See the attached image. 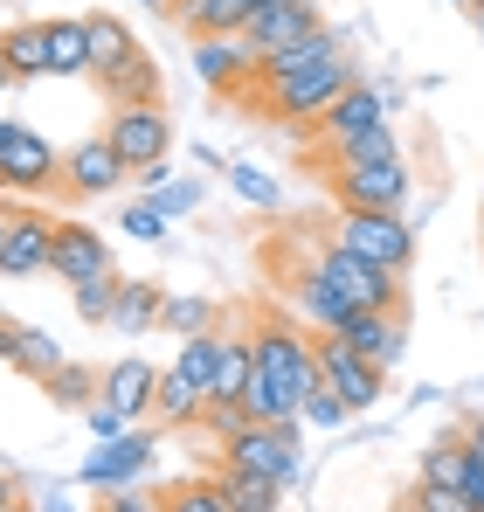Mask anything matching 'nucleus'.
Instances as JSON below:
<instances>
[{
  "label": "nucleus",
  "instance_id": "nucleus-23",
  "mask_svg": "<svg viewBox=\"0 0 484 512\" xmlns=\"http://www.w3.org/2000/svg\"><path fill=\"white\" fill-rule=\"evenodd\" d=\"M256 7L249 0H173V21L201 42V35H242V21H249Z\"/></svg>",
  "mask_w": 484,
  "mask_h": 512
},
{
  "label": "nucleus",
  "instance_id": "nucleus-49",
  "mask_svg": "<svg viewBox=\"0 0 484 512\" xmlns=\"http://www.w3.org/2000/svg\"><path fill=\"white\" fill-rule=\"evenodd\" d=\"M7 506H21V485H14V478L0 471V512H7Z\"/></svg>",
  "mask_w": 484,
  "mask_h": 512
},
{
  "label": "nucleus",
  "instance_id": "nucleus-51",
  "mask_svg": "<svg viewBox=\"0 0 484 512\" xmlns=\"http://www.w3.org/2000/svg\"><path fill=\"white\" fill-rule=\"evenodd\" d=\"M139 7H146V14H166V21H173V0H139Z\"/></svg>",
  "mask_w": 484,
  "mask_h": 512
},
{
  "label": "nucleus",
  "instance_id": "nucleus-34",
  "mask_svg": "<svg viewBox=\"0 0 484 512\" xmlns=\"http://www.w3.org/2000/svg\"><path fill=\"white\" fill-rule=\"evenodd\" d=\"M118 270L111 277H83V284H70V298H77V319H90V326H111V305H118Z\"/></svg>",
  "mask_w": 484,
  "mask_h": 512
},
{
  "label": "nucleus",
  "instance_id": "nucleus-36",
  "mask_svg": "<svg viewBox=\"0 0 484 512\" xmlns=\"http://www.w3.org/2000/svg\"><path fill=\"white\" fill-rule=\"evenodd\" d=\"M166 512H229V499L215 478H180V485H166Z\"/></svg>",
  "mask_w": 484,
  "mask_h": 512
},
{
  "label": "nucleus",
  "instance_id": "nucleus-10",
  "mask_svg": "<svg viewBox=\"0 0 484 512\" xmlns=\"http://www.w3.org/2000/svg\"><path fill=\"white\" fill-rule=\"evenodd\" d=\"M395 111H402V90L360 84V77H353V84H346V90H339V97L319 111V125H312V132L332 146V139H353V132H367V125H395Z\"/></svg>",
  "mask_w": 484,
  "mask_h": 512
},
{
  "label": "nucleus",
  "instance_id": "nucleus-33",
  "mask_svg": "<svg viewBox=\"0 0 484 512\" xmlns=\"http://www.w3.org/2000/svg\"><path fill=\"white\" fill-rule=\"evenodd\" d=\"M7 367H21L28 381H49L56 367H63V346H56V333H42V326H28L21 333V346H14V360Z\"/></svg>",
  "mask_w": 484,
  "mask_h": 512
},
{
  "label": "nucleus",
  "instance_id": "nucleus-20",
  "mask_svg": "<svg viewBox=\"0 0 484 512\" xmlns=\"http://www.w3.org/2000/svg\"><path fill=\"white\" fill-rule=\"evenodd\" d=\"M160 312H166V291H160V284L125 277V284H118V305H111V333L146 340V333H160Z\"/></svg>",
  "mask_w": 484,
  "mask_h": 512
},
{
  "label": "nucleus",
  "instance_id": "nucleus-30",
  "mask_svg": "<svg viewBox=\"0 0 484 512\" xmlns=\"http://www.w3.org/2000/svg\"><path fill=\"white\" fill-rule=\"evenodd\" d=\"M49 77H90V35L77 21H49Z\"/></svg>",
  "mask_w": 484,
  "mask_h": 512
},
{
  "label": "nucleus",
  "instance_id": "nucleus-61",
  "mask_svg": "<svg viewBox=\"0 0 484 512\" xmlns=\"http://www.w3.org/2000/svg\"><path fill=\"white\" fill-rule=\"evenodd\" d=\"M402 512H408V506H402Z\"/></svg>",
  "mask_w": 484,
  "mask_h": 512
},
{
  "label": "nucleus",
  "instance_id": "nucleus-53",
  "mask_svg": "<svg viewBox=\"0 0 484 512\" xmlns=\"http://www.w3.org/2000/svg\"><path fill=\"white\" fill-rule=\"evenodd\" d=\"M7 84H14V70H7V56H0V90H7Z\"/></svg>",
  "mask_w": 484,
  "mask_h": 512
},
{
  "label": "nucleus",
  "instance_id": "nucleus-21",
  "mask_svg": "<svg viewBox=\"0 0 484 512\" xmlns=\"http://www.w3.org/2000/svg\"><path fill=\"white\" fill-rule=\"evenodd\" d=\"M346 42H339V28H319V35H305V42H291V49H277V56H263L256 63V77L277 90V84H291L298 70H312V63H325V56H339Z\"/></svg>",
  "mask_w": 484,
  "mask_h": 512
},
{
  "label": "nucleus",
  "instance_id": "nucleus-1",
  "mask_svg": "<svg viewBox=\"0 0 484 512\" xmlns=\"http://www.w3.org/2000/svg\"><path fill=\"white\" fill-rule=\"evenodd\" d=\"M249 353H256V374H249L242 409H249L256 423H298L305 402L325 388L319 340H305V333H298L291 319H277V312H256V326H249Z\"/></svg>",
  "mask_w": 484,
  "mask_h": 512
},
{
  "label": "nucleus",
  "instance_id": "nucleus-16",
  "mask_svg": "<svg viewBox=\"0 0 484 512\" xmlns=\"http://www.w3.org/2000/svg\"><path fill=\"white\" fill-rule=\"evenodd\" d=\"M153 395H160V367H153V360L125 353V360H111V367H104L97 402H111L125 423H146V416H153Z\"/></svg>",
  "mask_w": 484,
  "mask_h": 512
},
{
  "label": "nucleus",
  "instance_id": "nucleus-60",
  "mask_svg": "<svg viewBox=\"0 0 484 512\" xmlns=\"http://www.w3.org/2000/svg\"><path fill=\"white\" fill-rule=\"evenodd\" d=\"M478 208H484V187H478Z\"/></svg>",
  "mask_w": 484,
  "mask_h": 512
},
{
  "label": "nucleus",
  "instance_id": "nucleus-58",
  "mask_svg": "<svg viewBox=\"0 0 484 512\" xmlns=\"http://www.w3.org/2000/svg\"><path fill=\"white\" fill-rule=\"evenodd\" d=\"M450 7H464V14H471V0H450Z\"/></svg>",
  "mask_w": 484,
  "mask_h": 512
},
{
  "label": "nucleus",
  "instance_id": "nucleus-42",
  "mask_svg": "<svg viewBox=\"0 0 484 512\" xmlns=\"http://www.w3.org/2000/svg\"><path fill=\"white\" fill-rule=\"evenodd\" d=\"M346 416H353V409H346V402H339V395H332V388H319V395H312V402H305V416H298V423L339 429V423H346Z\"/></svg>",
  "mask_w": 484,
  "mask_h": 512
},
{
  "label": "nucleus",
  "instance_id": "nucleus-32",
  "mask_svg": "<svg viewBox=\"0 0 484 512\" xmlns=\"http://www.w3.org/2000/svg\"><path fill=\"white\" fill-rule=\"evenodd\" d=\"M215 326H222V305H215V298H187V291L173 298V291H166L160 333H180V340H194V333H215Z\"/></svg>",
  "mask_w": 484,
  "mask_h": 512
},
{
  "label": "nucleus",
  "instance_id": "nucleus-40",
  "mask_svg": "<svg viewBox=\"0 0 484 512\" xmlns=\"http://www.w3.org/2000/svg\"><path fill=\"white\" fill-rule=\"evenodd\" d=\"M118 222H125V236H132V243H166V215H160V201H132V208H125Z\"/></svg>",
  "mask_w": 484,
  "mask_h": 512
},
{
  "label": "nucleus",
  "instance_id": "nucleus-24",
  "mask_svg": "<svg viewBox=\"0 0 484 512\" xmlns=\"http://www.w3.org/2000/svg\"><path fill=\"white\" fill-rule=\"evenodd\" d=\"M215 485H222L229 512H277L284 506V485L263 478V471H242V464H215Z\"/></svg>",
  "mask_w": 484,
  "mask_h": 512
},
{
  "label": "nucleus",
  "instance_id": "nucleus-44",
  "mask_svg": "<svg viewBox=\"0 0 484 512\" xmlns=\"http://www.w3.org/2000/svg\"><path fill=\"white\" fill-rule=\"evenodd\" d=\"M83 416H90V436H118V429H132L125 416H118V409H111V402H90Z\"/></svg>",
  "mask_w": 484,
  "mask_h": 512
},
{
  "label": "nucleus",
  "instance_id": "nucleus-17",
  "mask_svg": "<svg viewBox=\"0 0 484 512\" xmlns=\"http://www.w3.org/2000/svg\"><path fill=\"white\" fill-rule=\"evenodd\" d=\"M111 270H118L111 263V243L90 222H56V263H49V277L83 284V277H111Z\"/></svg>",
  "mask_w": 484,
  "mask_h": 512
},
{
  "label": "nucleus",
  "instance_id": "nucleus-3",
  "mask_svg": "<svg viewBox=\"0 0 484 512\" xmlns=\"http://www.w3.org/2000/svg\"><path fill=\"white\" fill-rule=\"evenodd\" d=\"M312 270H319V277L346 298V305H353V312L402 305V277H395V270H381V263H367V256H353L339 236H325L319 250H312Z\"/></svg>",
  "mask_w": 484,
  "mask_h": 512
},
{
  "label": "nucleus",
  "instance_id": "nucleus-4",
  "mask_svg": "<svg viewBox=\"0 0 484 512\" xmlns=\"http://www.w3.org/2000/svg\"><path fill=\"white\" fill-rule=\"evenodd\" d=\"M222 464H242V471H263L277 478L284 492L298 485L305 471V450H298V423H242L229 443H222Z\"/></svg>",
  "mask_w": 484,
  "mask_h": 512
},
{
  "label": "nucleus",
  "instance_id": "nucleus-47",
  "mask_svg": "<svg viewBox=\"0 0 484 512\" xmlns=\"http://www.w3.org/2000/svg\"><path fill=\"white\" fill-rule=\"evenodd\" d=\"M132 180H139L146 194H160V187H166V160H160V167H139V173H132Z\"/></svg>",
  "mask_w": 484,
  "mask_h": 512
},
{
  "label": "nucleus",
  "instance_id": "nucleus-25",
  "mask_svg": "<svg viewBox=\"0 0 484 512\" xmlns=\"http://www.w3.org/2000/svg\"><path fill=\"white\" fill-rule=\"evenodd\" d=\"M201 409H208V388H201V381H187L180 367H160V395H153V423H173V429H187V423H201Z\"/></svg>",
  "mask_w": 484,
  "mask_h": 512
},
{
  "label": "nucleus",
  "instance_id": "nucleus-29",
  "mask_svg": "<svg viewBox=\"0 0 484 512\" xmlns=\"http://www.w3.org/2000/svg\"><path fill=\"white\" fill-rule=\"evenodd\" d=\"M402 153V132L395 125H367V132H353V139H332L325 146V160L332 167H367V160H395Z\"/></svg>",
  "mask_w": 484,
  "mask_h": 512
},
{
  "label": "nucleus",
  "instance_id": "nucleus-22",
  "mask_svg": "<svg viewBox=\"0 0 484 512\" xmlns=\"http://www.w3.org/2000/svg\"><path fill=\"white\" fill-rule=\"evenodd\" d=\"M0 56H7L14 84H35V77H49V21H14V28L0 35Z\"/></svg>",
  "mask_w": 484,
  "mask_h": 512
},
{
  "label": "nucleus",
  "instance_id": "nucleus-6",
  "mask_svg": "<svg viewBox=\"0 0 484 512\" xmlns=\"http://www.w3.org/2000/svg\"><path fill=\"white\" fill-rule=\"evenodd\" d=\"M332 236L353 256L395 270V277L415 263V222H408V215H346V208H339V229H332Z\"/></svg>",
  "mask_w": 484,
  "mask_h": 512
},
{
  "label": "nucleus",
  "instance_id": "nucleus-57",
  "mask_svg": "<svg viewBox=\"0 0 484 512\" xmlns=\"http://www.w3.org/2000/svg\"><path fill=\"white\" fill-rule=\"evenodd\" d=\"M249 7H277V0H249Z\"/></svg>",
  "mask_w": 484,
  "mask_h": 512
},
{
  "label": "nucleus",
  "instance_id": "nucleus-9",
  "mask_svg": "<svg viewBox=\"0 0 484 512\" xmlns=\"http://www.w3.org/2000/svg\"><path fill=\"white\" fill-rule=\"evenodd\" d=\"M346 84H353V56L339 49V56H325V63H312V70H298L291 84L270 90V111H277V118H298V125H319V111Z\"/></svg>",
  "mask_w": 484,
  "mask_h": 512
},
{
  "label": "nucleus",
  "instance_id": "nucleus-18",
  "mask_svg": "<svg viewBox=\"0 0 484 512\" xmlns=\"http://www.w3.org/2000/svg\"><path fill=\"white\" fill-rule=\"evenodd\" d=\"M249 70H256V56H249L242 35H201V42H194V77L208 90H242Z\"/></svg>",
  "mask_w": 484,
  "mask_h": 512
},
{
  "label": "nucleus",
  "instance_id": "nucleus-52",
  "mask_svg": "<svg viewBox=\"0 0 484 512\" xmlns=\"http://www.w3.org/2000/svg\"><path fill=\"white\" fill-rule=\"evenodd\" d=\"M7 222H14V201H0V236H7Z\"/></svg>",
  "mask_w": 484,
  "mask_h": 512
},
{
  "label": "nucleus",
  "instance_id": "nucleus-48",
  "mask_svg": "<svg viewBox=\"0 0 484 512\" xmlns=\"http://www.w3.org/2000/svg\"><path fill=\"white\" fill-rule=\"evenodd\" d=\"M464 443H471V450H478V457H484V409H478V416H471V423H464Z\"/></svg>",
  "mask_w": 484,
  "mask_h": 512
},
{
  "label": "nucleus",
  "instance_id": "nucleus-12",
  "mask_svg": "<svg viewBox=\"0 0 484 512\" xmlns=\"http://www.w3.org/2000/svg\"><path fill=\"white\" fill-rule=\"evenodd\" d=\"M146 471H153V436H139V429L97 436V450L83 457V485H90V492H118V485H139Z\"/></svg>",
  "mask_w": 484,
  "mask_h": 512
},
{
  "label": "nucleus",
  "instance_id": "nucleus-45",
  "mask_svg": "<svg viewBox=\"0 0 484 512\" xmlns=\"http://www.w3.org/2000/svg\"><path fill=\"white\" fill-rule=\"evenodd\" d=\"M457 492L484 512V457H478V450H471V464H464V485H457Z\"/></svg>",
  "mask_w": 484,
  "mask_h": 512
},
{
  "label": "nucleus",
  "instance_id": "nucleus-27",
  "mask_svg": "<svg viewBox=\"0 0 484 512\" xmlns=\"http://www.w3.org/2000/svg\"><path fill=\"white\" fill-rule=\"evenodd\" d=\"M83 35H90V77H104L111 63H125L139 49V35L118 21V14H83Z\"/></svg>",
  "mask_w": 484,
  "mask_h": 512
},
{
  "label": "nucleus",
  "instance_id": "nucleus-2",
  "mask_svg": "<svg viewBox=\"0 0 484 512\" xmlns=\"http://www.w3.org/2000/svg\"><path fill=\"white\" fill-rule=\"evenodd\" d=\"M325 187L346 215H408L415 173H408V153H395V160H367V167H325Z\"/></svg>",
  "mask_w": 484,
  "mask_h": 512
},
{
  "label": "nucleus",
  "instance_id": "nucleus-28",
  "mask_svg": "<svg viewBox=\"0 0 484 512\" xmlns=\"http://www.w3.org/2000/svg\"><path fill=\"white\" fill-rule=\"evenodd\" d=\"M464 464H471V443H464V429H443L436 443H422V457H415V478H429V485H464Z\"/></svg>",
  "mask_w": 484,
  "mask_h": 512
},
{
  "label": "nucleus",
  "instance_id": "nucleus-54",
  "mask_svg": "<svg viewBox=\"0 0 484 512\" xmlns=\"http://www.w3.org/2000/svg\"><path fill=\"white\" fill-rule=\"evenodd\" d=\"M7 132H14V118H0V146H7Z\"/></svg>",
  "mask_w": 484,
  "mask_h": 512
},
{
  "label": "nucleus",
  "instance_id": "nucleus-41",
  "mask_svg": "<svg viewBox=\"0 0 484 512\" xmlns=\"http://www.w3.org/2000/svg\"><path fill=\"white\" fill-rule=\"evenodd\" d=\"M242 423H256V416H249L242 402H208V409H201V429H208V436H222V443H229Z\"/></svg>",
  "mask_w": 484,
  "mask_h": 512
},
{
  "label": "nucleus",
  "instance_id": "nucleus-37",
  "mask_svg": "<svg viewBox=\"0 0 484 512\" xmlns=\"http://www.w3.org/2000/svg\"><path fill=\"white\" fill-rule=\"evenodd\" d=\"M222 173H229V187H236L249 208H284V187H277V180H270L263 167H242V160H229Z\"/></svg>",
  "mask_w": 484,
  "mask_h": 512
},
{
  "label": "nucleus",
  "instance_id": "nucleus-56",
  "mask_svg": "<svg viewBox=\"0 0 484 512\" xmlns=\"http://www.w3.org/2000/svg\"><path fill=\"white\" fill-rule=\"evenodd\" d=\"M7 512H35V506H28V499H21V506H7Z\"/></svg>",
  "mask_w": 484,
  "mask_h": 512
},
{
  "label": "nucleus",
  "instance_id": "nucleus-35",
  "mask_svg": "<svg viewBox=\"0 0 484 512\" xmlns=\"http://www.w3.org/2000/svg\"><path fill=\"white\" fill-rule=\"evenodd\" d=\"M215 353H222V326L215 333H194V340H180V353H173V367L187 374V381H215Z\"/></svg>",
  "mask_w": 484,
  "mask_h": 512
},
{
  "label": "nucleus",
  "instance_id": "nucleus-14",
  "mask_svg": "<svg viewBox=\"0 0 484 512\" xmlns=\"http://www.w3.org/2000/svg\"><path fill=\"white\" fill-rule=\"evenodd\" d=\"M325 14L312 0H277V7H256L249 21H242V42H249V56L263 63V56H277V49H291V42H305V35H319Z\"/></svg>",
  "mask_w": 484,
  "mask_h": 512
},
{
  "label": "nucleus",
  "instance_id": "nucleus-15",
  "mask_svg": "<svg viewBox=\"0 0 484 512\" xmlns=\"http://www.w3.org/2000/svg\"><path fill=\"white\" fill-rule=\"evenodd\" d=\"M339 340L353 346V353H367L374 367H388V374H395V360L408 353V312H402V305H381V312H353V319L339 326Z\"/></svg>",
  "mask_w": 484,
  "mask_h": 512
},
{
  "label": "nucleus",
  "instance_id": "nucleus-7",
  "mask_svg": "<svg viewBox=\"0 0 484 512\" xmlns=\"http://www.w3.org/2000/svg\"><path fill=\"white\" fill-rule=\"evenodd\" d=\"M319 374H325V388H332L353 416H360V409H374V402L388 395V367H374L367 353H353L339 333H319Z\"/></svg>",
  "mask_w": 484,
  "mask_h": 512
},
{
  "label": "nucleus",
  "instance_id": "nucleus-19",
  "mask_svg": "<svg viewBox=\"0 0 484 512\" xmlns=\"http://www.w3.org/2000/svg\"><path fill=\"white\" fill-rule=\"evenodd\" d=\"M90 84L104 90V104H160V63H153L146 49H132L125 63H111V70L90 77Z\"/></svg>",
  "mask_w": 484,
  "mask_h": 512
},
{
  "label": "nucleus",
  "instance_id": "nucleus-38",
  "mask_svg": "<svg viewBox=\"0 0 484 512\" xmlns=\"http://www.w3.org/2000/svg\"><path fill=\"white\" fill-rule=\"evenodd\" d=\"M402 506H408V512H478L464 492H457V485H429V478H415V485H408Z\"/></svg>",
  "mask_w": 484,
  "mask_h": 512
},
{
  "label": "nucleus",
  "instance_id": "nucleus-5",
  "mask_svg": "<svg viewBox=\"0 0 484 512\" xmlns=\"http://www.w3.org/2000/svg\"><path fill=\"white\" fill-rule=\"evenodd\" d=\"M104 139L118 146V160L139 173V167H160L166 153H173V111L160 104H111L104 111Z\"/></svg>",
  "mask_w": 484,
  "mask_h": 512
},
{
  "label": "nucleus",
  "instance_id": "nucleus-39",
  "mask_svg": "<svg viewBox=\"0 0 484 512\" xmlns=\"http://www.w3.org/2000/svg\"><path fill=\"white\" fill-rule=\"evenodd\" d=\"M90 512H166V492H153V485H118V492H97Z\"/></svg>",
  "mask_w": 484,
  "mask_h": 512
},
{
  "label": "nucleus",
  "instance_id": "nucleus-31",
  "mask_svg": "<svg viewBox=\"0 0 484 512\" xmlns=\"http://www.w3.org/2000/svg\"><path fill=\"white\" fill-rule=\"evenodd\" d=\"M97 388H104V367H77V360H63V367L42 381V395H49L56 409H90Z\"/></svg>",
  "mask_w": 484,
  "mask_h": 512
},
{
  "label": "nucleus",
  "instance_id": "nucleus-8",
  "mask_svg": "<svg viewBox=\"0 0 484 512\" xmlns=\"http://www.w3.org/2000/svg\"><path fill=\"white\" fill-rule=\"evenodd\" d=\"M63 187V160L42 132L14 125L7 146H0V194H56Z\"/></svg>",
  "mask_w": 484,
  "mask_h": 512
},
{
  "label": "nucleus",
  "instance_id": "nucleus-13",
  "mask_svg": "<svg viewBox=\"0 0 484 512\" xmlns=\"http://www.w3.org/2000/svg\"><path fill=\"white\" fill-rule=\"evenodd\" d=\"M125 180H132V167L118 160V146H111L104 132L63 153V194H70V201H104V194H118Z\"/></svg>",
  "mask_w": 484,
  "mask_h": 512
},
{
  "label": "nucleus",
  "instance_id": "nucleus-55",
  "mask_svg": "<svg viewBox=\"0 0 484 512\" xmlns=\"http://www.w3.org/2000/svg\"><path fill=\"white\" fill-rule=\"evenodd\" d=\"M471 21H478V42H484V7H478V14H471Z\"/></svg>",
  "mask_w": 484,
  "mask_h": 512
},
{
  "label": "nucleus",
  "instance_id": "nucleus-26",
  "mask_svg": "<svg viewBox=\"0 0 484 512\" xmlns=\"http://www.w3.org/2000/svg\"><path fill=\"white\" fill-rule=\"evenodd\" d=\"M291 291H298V312H305V319H312L319 333H339V326L353 319V305H346V298H339V291L325 284V277L312 270V263H305V270L291 277Z\"/></svg>",
  "mask_w": 484,
  "mask_h": 512
},
{
  "label": "nucleus",
  "instance_id": "nucleus-46",
  "mask_svg": "<svg viewBox=\"0 0 484 512\" xmlns=\"http://www.w3.org/2000/svg\"><path fill=\"white\" fill-rule=\"evenodd\" d=\"M21 333H28V326H21V319H7V312H0V360H14V346H21Z\"/></svg>",
  "mask_w": 484,
  "mask_h": 512
},
{
  "label": "nucleus",
  "instance_id": "nucleus-11",
  "mask_svg": "<svg viewBox=\"0 0 484 512\" xmlns=\"http://www.w3.org/2000/svg\"><path fill=\"white\" fill-rule=\"evenodd\" d=\"M56 263V215L49 208H14L0 236V277H49Z\"/></svg>",
  "mask_w": 484,
  "mask_h": 512
},
{
  "label": "nucleus",
  "instance_id": "nucleus-43",
  "mask_svg": "<svg viewBox=\"0 0 484 512\" xmlns=\"http://www.w3.org/2000/svg\"><path fill=\"white\" fill-rule=\"evenodd\" d=\"M146 201H160V215L173 222V215H194V208H201V187H194V180H180V187H160V194H146Z\"/></svg>",
  "mask_w": 484,
  "mask_h": 512
},
{
  "label": "nucleus",
  "instance_id": "nucleus-50",
  "mask_svg": "<svg viewBox=\"0 0 484 512\" xmlns=\"http://www.w3.org/2000/svg\"><path fill=\"white\" fill-rule=\"evenodd\" d=\"M35 512H77V506H70L63 492H49V499H42V506H35Z\"/></svg>",
  "mask_w": 484,
  "mask_h": 512
},
{
  "label": "nucleus",
  "instance_id": "nucleus-59",
  "mask_svg": "<svg viewBox=\"0 0 484 512\" xmlns=\"http://www.w3.org/2000/svg\"><path fill=\"white\" fill-rule=\"evenodd\" d=\"M478 7H484V0H471V14H478Z\"/></svg>",
  "mask_w": 484,
  "mask_h": 512
}]
</instances>
